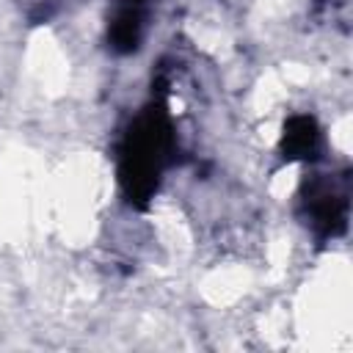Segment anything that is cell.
<instances>
[{"instance_id":"obj_1","label":"cell","mask_w":353,"mask_h":353,"mask_svg":"<svg viewBox=\"0 0 353 353\" xmlns=\"http://www.w3.org/2000/svg\"><path fill=\"white\" fill-rule=\"evenodd\" d=\"M171 154H174L171 116L163 102H152L135 116L119 149V179L130 201L143 204L157 190V182Z\"/></svg>"},{"instance_id":"obj_2","label":"cell","mask_w":353,"mask_h":353,"mask_svg":"<svg viewBox=\"0 0 353 353\" xmlns=\"http://www.w3.org/2000/svg\"><path fill=\"white\" fill-rule=\"evenodd\" d=\"M350 179L342 174H312L301 188V215L314 237H336L347 226Z\"/></svg>"},{"instance_id":"obj_3","label":"cell","mask_w":353,"mask_h":353,"mask_svg":"<svg viewBox=\"0 0 353 353\" xmlns=\"http://www.w3.org/2000/svg\"><path fill=\"white\" fill-rule=\"evenodd\" d=\"M146 25H149V0H110L108 47L121 55L141 50Z\"/></svg>"},{"instance_id":"obj_4","label":"cell","mask_w":353,"mask_h":353,"mask_svg":"<svg viewBox=\"0 0 353 353\" xmlns=\"http://www.w3.org/2000/svg\"><path fill=\"white\" fill-rule=\"evenodd\" d=\"M320 146H323V132H320L314 116L295 113V116L287 119L284 135H281V154H284L287 163H292V160H317Z\"/></svg>"}]
</instances>
